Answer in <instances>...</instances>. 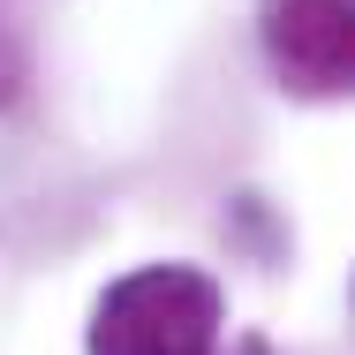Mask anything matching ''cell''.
<instances>
[{
  "label": "cell",
  "mask_w": 355,
  "mask_h": 355,
  "mask_svg": "<svg viewBox=\"0 0 355 355\" xmlns=\"http://www.w3.org/2000/svg\"><path fill=\"white\" fill-rule=\"evenodd\" d=\"M219 333L227 287L189 257H159L106 280L83 325V355H219Z\"/></svg>",
  "instance_id": "cell-1"
},
{
  "label": "cell",
  "mask_w": 355,
  "mask_h": 355,
  "mask_svg": "<svg viewBox=\"0 0 355 355\" xmlns=\"http://www.w3.org/2000/svg\"><path fill=\"white\" fill-rule=\"evenodd\" d=\"M265 61L295 98L355 83V0H265Z\"/></svg>",
  "instance_id": "cell-2"
},
{
  "label": "cell",
  "mask_w": 355,
  "mask_h": 355,
  "mask_svg": "<svg viewBox=\"0 0 355 355\" xmlns=\"http://www.w3.org/2000/svg\"><path fill=\"white\" fill-rule=\"evenodd\" d=\"M15 83H23V53L0 38V98H15Z\"/></svg>",
  "instance_id": "cell-3"
},
{
  "label": "cell",
  "mask_w": 355,
  "mask_h": 355,
  "mask_svg": "<svg viewBox=\"0 0 355 355\" xmlns=\"http://www.w3.org/2000/svg\"><path fill=\"white\" fill-rule=\"evenodd\" d=\"M234 355H272V348H265V340H242V348H234Z\"/></svg>",
  "instance_id": "cell-4"
}]
</instances>
